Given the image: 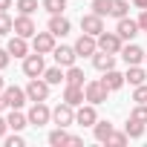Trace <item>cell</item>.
I'll list each match as a JSON object with an SVG mask.
<instances>
[{
  "label": "cell",
  "instance_id": "cell-20",
  "mask_svg": "<svg viewBox=\"0 0 147 147\" xmlns=\"http://www.w3.org/2000/svg\"><path fill=\"white\" fill-rule=\"evenodd\" d=\"M49 32H52L55 38H63V35L69 32V20H66L63 15H52V20H49Z\"/></svg>",
  "mask_w": 147,
  "mask_h": 147
},
{
  "label": "cell",
  "instance_id": "cell-5",
  "mask_svg": "<svg viewBox=\"0 0 147 147\" xmlns=\"http://www.w3.org/2000/svg\"><path fill=\"white\" fill-rule=\"evenodd\" d=\"M75 52H78V58H92V55L98 52V38L84 32V35L75 40Z\"/></svg>",
  "mask_w": 147,
  "mask_h": 147
},
{
  "label": "cell",
  "instance_id": "cell-11",
  "mask_svg": "<svg viewBox=\"0 0 147 147\" xmlns=\"http://www.w3.org/2000/svg\"><path fill=\"white\" fill-rule=\"evenodd\" d=\"M35 32H38V26H35L32 15H20V18H15V35H20V38H35Z\"/></svg>",
  "mask_w": 147,
  "mask_h": 147
},
{
  "label": "cell",
  "instance_id": "cell-14",
  "mask_svg": "<svg viewBox=\"0 0 147 147\" xmlns=\"http://www.w3.org/2000/svg\"><path fill=\"white\" fill-rule=\"evenodd\" d=\"M121 58H124V63H127V66H136V63H141L147 55H144V49H141V46L127 43V46H121Z\"/></svg>",
  "mask_w": 147,
  "mask_h": 147
},
{
  "label": "cell",
  "instance_id": "cell-7",
  "mask_svg": "<svg viewBox=\"0 0 147 147\" xmlns=\"http://www.w3.org/2000/svg\"><path fill=\"white\" fill-rule=\"evenodd\" d=\"M49 87H52V84H46V81H40V78H32V81L26 84L29 101H46V98H49Z\"/></svg>",
  "mask_w": 147,
  "mask_h": 147
},
{
  "label": "cell",
  "instance_id": "cell-27",
  "mask_svg": "<svg viewBox=\"0 0 147 147\" xmlns=\"http://www.w3.org/2000/svg\"><path fill=\"white\" fill-rule=\"evenodd\" d=\"M43 81H46V84H61V81H66V75L61 72V66H52V69L43 72Z\"/></svg>",
  "mask_w": 147,
  "mask_h": 147
},
{
  "label": "cell",
  "instance_id": "cell-6",
  "mask_svg": "<svg viewBox=\"0 0 147 147\" xmlns=\"http://www.w3.org/2000/svg\"><path fill=\"white\" fill-rule=\"evenodd\" d=\"M23 72H26L29 78H40L43 72H46V66H43V55H40V52L26 55V58H23Z\"/></svg>",
  "mask_w": 147,
  "mask_h": 147
},
{
  "label": "cell",
  "instance_id": "cell-25",
  "mask_svg": "<svg viewBox=\"0 0 147 147\" xmlns=\"http://www.w3.org/2000/svg\"><path fill=\"white\" fill-rule=\"evenodd\" d=\"M124 133H127L130 138H141V136H144V124L136 121V118H130V121L124 124Z\"/></svg>",
  "mask_w": 147,
  "mask_h": 147
},
{
  "label": "cell",
  "instance_id": "cell-38",
  "mask_svg": "<svg viewBox=\"0 0 147 147\" xmlns=\"http://www.w3.org/2000/svg\"><path fill=\"white\" fill-rule=\"evenodd\" d=\"M138 29L147 32V9H141V15H138Z\"/></svg>",
  "mask_w": 147,
  "mask_h": 147
},
{
  "label": "cell",
  "instance_id": "cell-16",
  "mask_svg": "<svg viewBox=\"0 0 147 147\" xmlns=\"http://www.w3.org/2000/svg\"><path fill=\"white\" fill-rule=\"evenodd\" d=\"M115 32L121 35V40H133L138 35V20H130V18H118V26Z\"/></svg>",
  "mask_w": 147,
  "mask_h": 147
},
{
  "label": "cell",
  "instance_id": "cell-24",
  "mask_svg": "<svg viewBox=\"0 0 147 147\" xmlns=\"http://www.w3.org/2000/svg\"><path fill=\"white\" fill-rule=\"evenodd\" d=\"M84 69L81 66H66V84H81L84 87Z\"/></svg>",
  "mask_w": 147,
  "mask_h": 147
},
{
  "label": "cell",
  "instance_id": "cell-9",
  "mask_svg": "<svg viewBox=\"0 0 147 147\" xmlns=\"http://www.w3.org/2000/svg\"><path fill=\"white\" fill-rule=\"evenodd\" d=\"M3 98H6L9 110H20V107H23V104L29 101L26 90H20V87H6V90H3Z\"/></svg>",
  "mask_w": 147,
  "mask_h": 147
},
{
  "label": "cell",
  "instance_id": "cell-31",
  "mask_svg": "<svg viewBox=\"0 0 147 147\" xmlns=\"http://www.w3.org/2000/svg\"><path fill=\"white\" fill-rule=\"evenodd\" d=\"M127 138H130L127 133H115V130H113V133H110V138H107L104 144H110V147H124V144H127Z\"/></svg>",
  "mask_w": 147,
  "mask_h": 147
},
{
  "label": "cell",
  "instance_id": "cell-8",
  "mask_svg": "<svg viewBox=\"0 0 147 147\" xmlns=\"http://www.w3.org/2000/svg\"><path fill=\"white\" fill-rule=\"evenodd\" d=\"M32 49L40 52V55H49V52L55 49V35H52V32H35V38H32Z\"/></svg>",
  "mask_w": 147,
  "mask_h": 147
},
{
  "label": "cell",
  "instance_id": "cell-36",
  "mask_svg": "<svg viewBox=\"0 0 147 147\" xmlns=\"http://www.w3.org/2000/svg\"><path fill=\"white\" fill-rule=\"evenodd\" d=\"M6 147H23V138L20 136H9L6 138Z\"/></svg>",
  "mask_w": 147,
  "mask_h": 147
},
{
  "label": "cell",
  "instance_id": "cell-1",
  "mask_svg": "<svg viewBox=\"0 0 147 147\" xmlns=\"http://www.w3.org/2000/svg\"><path fill=\"white\" fill-rule=\"evenodd\" d=\"M121 46H124V40H121V35H118V32H101V35H98V49H101V52L118 55V52H121Z\"/></svg>",
  "mask_w": 147,
  "mask_h": 147
},
{
  "label": "cell",
  "instance_id": "cell-17",
  "mask_svg": "<svg viewBox=\"0 0 147 147\" xmlns=\"http://www.w3.org/2000/svg\"><path fill=\"white\" fill-rule=\"evenodd\" d=\"M9 55H15V58H26L29 55V43H26V38H20V35H15V38H9Z\"/></svg>",
  "mask_w": 147,
  "mask_h": 147
},
{
  "label": "cell",
  "instance_id": "cell-22",
  "mask_svg": "<svg viewBox=\"0 0 147 147\" xmlns=\"http://www.w3.org/2000/svg\"><path fill=\"white\" fill-rule=\"evenodd\" d=\"M49 144H52V147H63V144H69V133H66V127L52 130V133H49Z\"/></svg>",
  "mask_w": 147,
  "mask_h": 147
},
{
  "label": "cell",
  "instance_id": "cell-42",
  "mask_svg": "<svg viewBox=\"0 0 147 147\" xmlns=\"http://www.w3.org/2000/svg\"><path fill=\"white\" fill-rule=\"evenodd\" d=\"M6 107H9V104H6V98H3V92H0V113H3Z\"/></svg>",
  "mask_w": 147,
  "mask_h": 147
},
{
  "label": "cell",
  "instance_id": "cell-37",
  "mask_svg": "<svg viewBox=\"0 0 147 147\" xmlns=\"http://www.w3.org/2000/svg\"><path fill=\"white\" fill-rule=\"evenodd\" d=\"M9 58H12L9 49H0V69H6V66H9Z\"/></svg>",
  "mask_w": 147,
  "mask_h": 147
},
{
  "label": "cell",
  "instance_id": "cell-2",
  "mask_svg": "<svg viewBox=\"0 0 147 147\" xmlns=\"http://www.w3.org/2000/svg\"><path fill=\"white\" fill-rule=\"evenodd\" d=\"M84 95H87L90 104H104L107 95H110V90L104 87V81H87L84 84Z\"/></svg>",
  "mask_w": 147,
  "mask_h": 147
},
{
  "label": "cell",
  "instance_id": "cell-28",
  "mask_svg": "<svg viewBox=\"0 0 147 147\" xmlns=\"http://www.w3.org/2000/svg\"><path fill=\"white\" fill-rule=\"evenodd\" d=\"M43 9H46L49 15H63L66 0H43Z\"/></svg>",
  "mask_w": 147,
  "mask_h": 147
},
{
  "label": "cell",
  "instance_id": "cell-23",
  "mask_svg": "<svg viewBox=\"0 0 147 147\" xmlns=\"http://www.w3.org/2000/svg\"><path fill=\"white\" fill-rule=\"evenodd\" d=\"M124 78H127V81H130L133 87H138V84H144V81H147V75H144V69H141L138 63L127 69V75H124Z\"/></svg>",
  "mask_w": 147,
  "mask_h": 147
},
{
  "label": "cell",
  "instance_id": "cell-4",
  "mask_svg": "<svg viewBox=\"0 0 147 147\" xmlns=\"http://www.w3.org/2000/svg\"><path fill=\"white\" fill-rule=\"evenodd\" d=\"M52 121L58 124V127H69V124H75V107L72 104H58L55 110H52Z\"/></svg>",
  "mask_w": 147,
  "mask_h": 147
},
{
  "label": "cell",
  "instance_id": "cell-18",
  "mask_svg": "<svg viewBox=\"0 0 147 147\" xmlns=\"http://www.w3.org/2000/svg\"><path fill=\"white\" fill-rule=\"evenodd\" d=\"M92 63H95V69H98V72H107V69H113V66H115V55H110V52H101V49H98V52L92 55Z\"/></svg>",
  "mask_w": 147,
  "mask_h": 147
},
{
  "label": "cell",
  "instance_id": "cell-13",
  "mask_svg": "<svg viewBox=\"0 0 147 147\" xmlns=\"http://www.w3.org/2000/svg\"><path fill=\"white\" fill-rule=\"evenodd\" d=\"M52 55H55L58 66H75V58H78L75 46H55V49H52Z\"/></svg>",
  "mask_w": 147,
  "mask_h": 147
},
{
  "label": "cell",
  "instance_id": "cell-10",
  "mask_svg": "<svg viewBox=\"0 0 147 147\" xmlns=\"http://www.w3.org/2000/svg\"><path fill=\"white\" fill-rule=\"evenodd\" d=\"M81 32H87V35H95V38H98V35L104 32V18H101V15H95V12H92V15H84V18H81Z\"/></svg>",
  "mask_w": 147,
  "mask_h": 147
},
{
  "label": "cell",
  "instance_id": "cell-39",
  "mask_svg": "<svg viewBox=\"0 0 147 147\" xmlns=\"http://www.w3.org/2000/svg\"><path fill=\"white\" fill-rule=\"evenodd\" d=\"M6 130H9V121H6V118H0V138L6 136Z\"/></svg>",
  "mask_w": 147,
  "mask_h": 147
},
{
  "label": "cell",
  "instance_id": "cell-15",
  "mask_svg": "<svg viewBox=\"0 0 147 147\" xmlns=\"http://www.w3.org/2000/svg\"><path fill=\"white\" fill-rule=\"evenodd\" d=\"M63 101L72 104V107H81V104L87 101L84 87H81V84H66V90H63Z\"/></svg>",
  "mask_w": 147,
  "mask_h": 147
},
{
  "label": "cell",
  "instance_id": "cell-19",
  "mask_svg": "<svg viewBox=\"0 0 147 147\" xmlns=\"http://www.w3.org/2000/svg\"><path fill=\"white\" fill-rule=\"evenodd\" d=\"M101 81H104V87H107V90L113 92V90H121L127 78L121 75V72H115V69H107V72H104V78H101Z\"/></svg>",
  "mask_w": 147,
  "mask_h": 147
},
{
  "label": "cell",
  "instance_id": "cell-43",
  "mask_svg": "<svg viewBox=\"0 0 147 147\" xmlns=\"http://www.w3.org/2000/svg\"><path fill=\"white\" fill-rule=\"evenodd\" d=\"M3 90H6V84H3V78H0V92H3Z\"/></svg>",
  "mask_w": 147,
  "mask_h": 147
},
{
  "label": "cell",
  "instance_id": "cell-32",
  "mask_svg": "<svg viewBox=\"0 0 147 147\" xmlns=\"http://www.w3.org/2000/svg\"><path fill=\"white\" fill-rule=\"evenodd\" d=\"M9 32H15V20L6 12H0V35H9Z\"/></svg>",
  "mask_w": 147,
  "mask_h": 147
},
{
  "label": "cell",
  "instance_id": "cell-26",
  "mask_svg": "<svg viewBox=\"0 0 147 147\" xmlns=\"http://www.w3.org/2000/svg\"><path fill=\"white\" fill-rule=\"evenodd\" d=\"M92 130H95V138H98V141H107L110 133H113V124H110V121H95Z\"/></svg>",
  "mask_w": 147,
  "mask_h": 147
},
{
  "label": "cell",
  "instance_id": "cell-34",
  "mask_svg": "<svg viewBox=\"0 0 147 147\" xmlns=\"http://www.w3.org/2000/svg\"><path fill=\"white\" fill-rule=\"evenodd\" d=\"M130 118H136V121L147 124V104H136V110L130 113Z\"/></svg>",
  "mask_w": 147,
  "mask_h": 147
},
{
  "label": "cell",
  "instance_id": "cell-12",
  "mask_svg": "<svg viewBox=\"0 0 147 147\" xmlns=\"http://www.w3.org/2000/svg\"><path fill=\"white\" fill-rule=\"evenodd\" d=\"M95 121H98L95 104H81V107H78V113H75V124H81V127H92Z\"/></svg>",
  "mask_w": 147,
  "mask_h": 147
},
{
  "label": "cell",
  "instance_id": "cell-41",
  "mask_svg": "<svg viewBox=\"0 0 147 147\" xmlns=\"http://www.w3.org/2000/svg\"><path fill=\"white\" fill-rule=\"evenodd\" d=\"M133 6L136 9H147V0H133Z\"/></svg>",
  "mask_w": 147,
  "mask_h": 147
},
{
  "label": "cell",
  "instance_id": "cell-30",
  "mask_svg": "<svg viewBox=\"0 0 147 147\" xmlns=\"http://www.w3.org/2000/svg\"><path fill=\"white\" fill-rule=\"evenodd\" d=\"M127 12H130V3L127 0H113V18H127Z\"/></svg>",
  "mask_w": 147,
  "mask_h": 147
},
{
  "label": "cell",
  "instance_id": "cell-33",
  "mask_svg": "<svg viewBox=\"0 0 147 147\" xmlns=\"http://www.w3.org/2000/svg\"><path fill=\"white\" fill-rule=\"evenodd\" d=\"M18 9H20V15H35L38 0H18Z\"/></svg>",
  "mask_w": 147,
  "mask_h": 147
},
{
  "label": "cell",
  "instance_id": "cell-40",
  "mask_svg": "<svg viewBox=\"0 0 147 147\" xmlns=\"http://www.w3.org/2000/svg\"><path fill=\"white\" fill-rule=\"evenodd\" d=\"M6 9H12V0H0V12H6Z\"/></svg>",
  "mask_w": 147,
  "mask_h": 147
},
{
  "label": "cell",
  "instance_id": "cell-35",
  "mask_svg": "<svg viewBox=\"0 0 147 147\" xmlns=\"http://www.w3.org/2000/svg\"><path fill=\"white\" fill-rule=\"evenodd\" d=\"M133 101H136V104H147V84H138V87H136Z\"/></svg>",
  "mask_w": 147,
  "mask_h": 147
},
{
  "label": "cell",
  "instance_id": "cell-3",
  "mask_svg": "<svg viewBox=\"0 0 147 147\" xmlns=\"http://www.w3.org/2000/svg\"><path fill=\"white\" fill-rule=\"evenodd\" d=\"M52 121V110L43 104V101H32V110H29V124L32 127H43Z\"/></svg>",
  "mask_w": 147,
  "mask_h": 147
},
{
  "label": "cell",
  "instance_id": "cell-29",
  "mask_svg": "<svg viewBox=\"0 0 147 147\" xmlns=\"http://www.w3.org/2000/svg\"><path fill=\"white\" fill-rule=\"evenodd\" d=\"M92 12L101 15V18L110 15V12H113V0H92Z\"/></svg>",
  "mask_w": 147,
  "mask_h": 147
},
{
  "label": "cell",
  "instance_id": "cell-21",
  "mask_svg": "<svg viewBox=\"0 0 147 147\" xmlns=\"http://www.w3.org/2000/svg\"><path fill=\"white\" fill-rule=\"evenodd\" d=\"M6 121H9V130H15V133H20V130H23V127L29 124V115H23L20 110H12Z\"/></svg>",
  "mask_w": 147,
  "mask_h": 147
}]
</instances>
